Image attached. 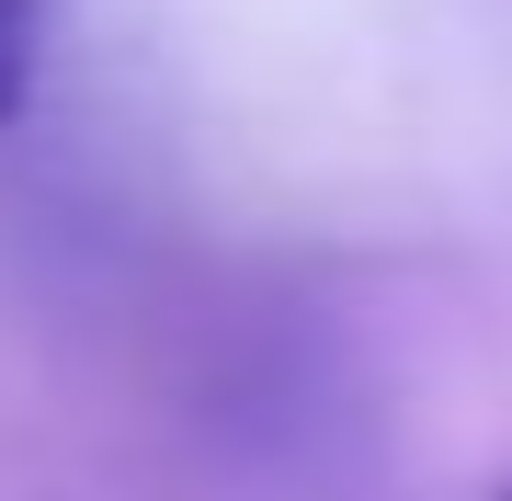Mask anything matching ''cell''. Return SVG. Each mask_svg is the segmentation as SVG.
<instances>
[{"instance_id":"obj_1","label":"cell","mask_w":512,"mask_h":501,"mask_svg":"<svg viewBox=\"0 0 512 501\" xmlns=\"http://www.w3.org/2000/svg\"><path fill=\"white\" fill-rule=\"evenodd\" d=\"M23 80H35V0H0V126L23 114Z\"/></svg>"}]
</instances>
